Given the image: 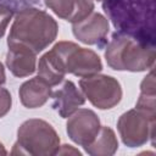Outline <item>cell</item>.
Instances as JSON below:
<instances>
[{"instance_id":"obj_9","label":"cell","mask_w":156,"mask_h":156,"mask_svg":"<svg viewBox=\"0 0 156 156\" xmlns=\"http://www.w3.org/2000/svg\"><path fill=\"white\" fill-rule=\"evenodd\" d=\"M110 30L108 20L100 12H91L79 22L72 23L73 35L87 45H98L104 48L107 44V34Z\"/></svg>"},{"instance_id":"obj_10","label":"cell","mask_w":156,"mask_h":156,"mask_svg":"<svg viewBox=\"0 0 156 156\" xmlns=\"http://www.w3.org/2000/svg\"><path fill=\"white\" fill-rule=\"evenodd\" d=\"M52 108L62 117L67 118L76 112L84 102L83 93L76 87L72 80H63L62 84L51 94Z\"/></svg>"},{"instance_id":"obj_22","label":"cell","mask_w":156,"mask_h":156,"mask_svg":"<svg viewBox=\"0 0 156 156\" xmlns=\"http://www.w3.org/2000/svg\"><path fill=\"white\" fill-rule=\"evenodd\" d=\"M7 154V151H6V149H5V146L0 143V155H6Z\"/></svg>"},{"instance_id":"obj_11","label":"cell","mask_w":156,"mask_h":156,"mask_svg":"<svg viewBox=\"0 0 156 156\" xmlns=\"http://www.w3.org/2000/svg\"><path fill=\"white\" fill-rule=\"evenodd\" d=\"M6 66L18 78L28 77L37 69V54L22 44H7Z\"/></svg>"},{"instance_id":"obj_8","label":"cell","mask_w":156,"mask_h":156,"mask_svg":"<svg viewBox=\"0 0 156 156\" xmlns=\"http://www.w3.org/2000/svg\"><path fill=\"white\" fill-rule=\"evenodd\" d=\"M67 118L66 130L69 139L83 147L94 140L101 127L98 115L89 108H78Z\"/></svg>"},{"instance_id":"obj_17","label":"cell","mask_w":156,"mask_h":156,"mask_svg":"<svg viewBox=\"0 0 156 156\" xmlns=\"http://www.w3.org/2000/svg\"><path fill=\"white\" fill-rule=\"evenodd\" d=\"M13 15H15V11L11 7L0 4V38L4 37V34L7 29V26H9L10 21L12 20Z\"/></svg>"},{"instance_id":"obj_13","label":"cell","mask_w":156,"mask_h":156,"mask_svg":"<svg viewBox=\"0 0 156 156\" xmlns=\"http://www.w3.org/2000/svg\"><path fill=\"white\" fill-rule=\"evenodd\" d=\"M51 85H49L38 76L30 78L29 80H26L18 90L20 100L27 108L41 107L49 100V98H51Z\"/></svg>"},{"instance_id":"obj_3","label":"cell","mask_w":156,"mask_h":156,"mask_svg":"<svg viewBox=\"0 0 156 156\" xmlns=\"http://www.w3.org/2000/svg\"><path fill=\"white\" fill-rule=\"evenodd\" d=\"M155 45L145 44L128 34L115 32L105 48V60L115 71L143 72L154 67Z\"/></svg>"},{"instance_id":"obj_21","label":"cell","mask_w":156,"mask_h":156,"mask_svg":"<svg viewBox=\"0 0 156 156\" xmlns=\"http://www.w3.org/2000/svg\"><path fill=\"white\" fill-rule=\"evenodd\" d=\"M6 80V74H5V68H4V65L0 62V85L4 84Z\"/></svg>"},{"instance_id":"obj_5","label":"cell","mask_w":156,"mask_h":156,"mask_svg":"<svg viewBox=\"0 0 156 156\" xmlns=\"http://www.w3.org/2000/svg\"><path fill=\"white\" fill-rule=\"evenodd\" d=\"M52 50L62 58L66 73L84 78L100 73L102 69L101 58L95 51L80 48L73 41H58L52 46Z\"/></svg>"},{"instance_id":"obj_18","label":"cell","mask_w":156,"mask_h":156,"mask_svg":"<svg viewBox=\"0 0 156 156\" xmlns=\"http://www.w3.org/2000/svg\"><path fill=\"white\" fill-rule=\"evenodd\" d=\"M12 105V98L7 89L0 87V118L9 113Z\"/></svg>"},{"instance_id":"obj_1","label":"cell","mask_w":156,"mask_h":156,"mask_svg":"<svg viewBox=\"0 0 156 156\" xmlns=\"http://www.w3.org/2000/svg\"><path fill=\"white\" fill-rule=\"evenodd\" d=\"M156 0H102V10L117 32L155 45Z\"/></svg>"},{"instance_id":"obj_12","label":"cell","mask_w":156,"mask_h":156,"mask_svg":"<svg viewBox=\"0 0 156 156\" xmlns=\"http://www.w3.org/2000/svg\"><path fill=\"white\" fill-rule=\"evenodd\" d=\"M44 4L56 16L71 23L82 21L94 10L93 0H44Z\"/></svg>"},{"instance_id":"obj_6","label":"cell","mask_w":156,"mask_h":156,"mask_svg":"<svg viewBox=\"0 0 156 156\" xmlns=\"http://www.w3.org/2000/svg\"><path fill=\"white\" fill-rule=\"evenodd\" d=\"M156 117H150L145 112L133 108L123 115L117 121V129L124 145L129 147H139L151 140L154 145Z\"/></svg>"},{"instance_id":"obj_19","label":"cell","mask_w":156,"mask_h":156,"mask_svg":"<svg viewBox=\"0 0 156 156\" xmlns=\"http://www.w3.org/2000/svg\"><path fill=\"white\" fill-rule=\"evenodd\" d=\"M40 0H0V4L6 5L9 7H11L13 11L16 10H22L26 7H30L33 5H37Z\"/></svg>"},{"instance_id":"obj_7","label":"cell","mask_w":156,"mask_h":156,"mask_svg":"<svg viewBox=\"0 0 156 156\" xmlns=\"http://www.w3.org/2000/svg\"><path fill=\"white\" fill-rule=\"evenodd\" d=\"M79 88L90 104L100 110L115 107L122 99V88L119 82L107 74H93L80 78Z\"/></svg>"},{"instance_id":"obj_4","label":"cell","mask_w":156,"mask_h":156,"mask_svg":"<svg viewBox=\"0 0 156 156\" xmlns=\"http://www.w3.org/2000/svg\"><path fill=\"white\" fill-rule=\"evenodd\" d=\"M58 147L60 136L54 127L44 119L30 118L18 127L11 155L49 156L56 155Z\"/></svg>"},{"instance_id":"obj_23","label":"cell","mask_w":156,"mask_h":156,"mask_svg":"<svg viewBox=\"0 0 156 156\" xmlns=\"http://www.w3.org/2000/svg\"><path fill=\"white\" fill-rule=\"evenodd\" d=\"M98 1H102V0H98Z\"/></svg>"},{"instance_id":"obj_14","label":"cell","mask_w":156,"mask_h":156,"mask_svg":"<svg viewBox=\"0 0 156 156\" xmlns=\"http://www.w3.org/2000/svg\"><path fill=\"white\" fill-rule=\"evenodd\" d=\"M38 77L44 79L49 85H58L66 74V68L63 65L62 58L51 49L50 51L45 52L38 63Z\"/></svg>"},{"instance_id":"obj_2","label":"cell","mask_w":156,"mask_h":156,"mask_svg":"<svg viewBox=\"0 0 156 156\" xmlns=\"http://www.w3.org/2000/svg\"><path fill=\"white\" fill-rule=\"evenodd\" d=\"M58 24L48 12L37 7L20 10L7 37V44H22L35 54L46 49L56 39Z\"/></svg>"},{"instance_id":"obj_20","label":"cell","mask_w":156,"mask_h":156,"mask_svg":"<svg viewBox=\"0 0 156 156\" xmlns=\"http://www.w3.org/2000/svg\"><path fill=\"white\" fill-rule=\"evenodd\" d=\"M80 155V152L71 145H60L56 155Z\"/></svg>"},{"instance_id":"obj_16","label":"cell","mask_w":156,"mask_h":156,"mask_svg":"<svg viewBox=\"0 0 156 156\" xmlns=\"http://www.w3.org/2000/svg\"><path fill=\"white\" fill-rule=\"evenodd\" d=\"M155 99H156V84H155V73L152 67L140 83V94L135 108L145 112L150 117H156Z\"/></svg>"},{"instance_id":"obj_15","label":"cell","mask_w":156,"mask_h":156,"mask_svg":"<svg viewBox=\"0 0 156 156\" xmlns=\"http://www.w3.org/2000/svg\"><path fill=\"white\" fill-rule=\"evenodd\" d=\"M118 149V140L115 132L107 127L101 126L94 140L84 146V150L91 156H110L113 155Z\"/></svg>"}]
</instances>
